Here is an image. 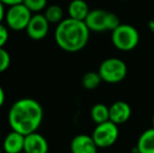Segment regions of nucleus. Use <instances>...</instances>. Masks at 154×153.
<instances>
[{
  "label": "nucleus",
  "mask_w": 154,
  "mask_h": 153,
  "mask_svg": "<svg viewBox=\"0 0 154 153\" xmlns=\"http://www.w3.org/2000/svg\"><path fill=\"white\" fill-rule=\"evenodd\" d=\"M43 116V108L38 101L32 98H22L11 106L8 121L12 130L27 135L38 130L42 124Z\"/></svg>",
  "instance_id": "nucleus-1"
},
{
  "label": "nucleus",
  "mask_w": 154,
  "mask_h": 153,
  "mask_svg": "<svg viewBox=\"0 0 154 153\" xmlns=\"http://www.w3.org/2000/svg\"><path fill=\"white\" fill-rule=\"evenodd\" d=\"M90 31L85 21L72 18L63 19L57 24L55 41L57 45L67 53H77L84 48L89 41Z\"/></svg>",
  "instance_id": "nucleus-2"
},
{
  "label": "nucleus",
  "mask_w": 154,
  "mask_h": 153,
  "mask_svg": "<svg viewBox=\"0 0 154 153\" xmlns=\"http://www.w3.org/2000/svg\"><path fill=\"white\" fill-rule=\"evenodd\" d=\"M85 23L90 32L95 33L112 32L121 24L120 19L114 13L101 8L90 11L85 19Z\"/></svg>",
  "instance_id": "nucleus-3"
},
{
  "label": "nucleus",
  "mask_w": 154,
  "mask_h": 153,
  "mask_svg": "<svg viewBox=\"0 0 154 153\" xmlns=\"http://www.w3.org/2000/svg\"><path fill=\"white\" fill-rule=\"evenodd\" d=\"M111 41L116 48L122 51H130L134 49L140 42V34L134 26L121 23L111 32Z\"/></svg>",
  "instance_id": "nucleus-4"
},
{
  "label": "nucleus",
  "mask_w": 154,
  "mask_h": 153,
  "mask_svg": "<svg viewBox=\"0 0 154 153\" xmlns=\"http://www.w3.org/2000/svg\"><path fill=\"white\" fill-rule=\"evenodd\" d=\"M97 72L103 82L116 84L122 82L127 77L128 67L120 58H108L100 64Z\"/></svg>",
  "instance_id": "nucleus-5"
},
{
  "label": "nucleus",
  "mask_w": 154,
  "mask_h": 153,
  "mask_svg": "<svg viewBox=\"0 0 154 153\" xmlns=\"http://www.w3.org/2000/svg\"><path fill=\"white\" fill-rule=\"evenodd\" d=\"M32 13L23 3L8 6L5 13L6 26L15 32H21L26 29L27 24L31 20Z\"/></svg>",
  "instance_id": "nucleus-6"
},
{
  "label": "nucleus",
  "mask_w": 154,
  "mask_h": 153,
  "mask_svg": "<svg viewBox=\"0 0 154 153\" xmlns=\"http://www.w3.org/2000/svg\"><path fill=\"white\" fill-rule=\"evenodd\" d=\"M118 126L119 125L114 124L111 121L101 123L95 126L91 136L97 144V148L105 149L116 144L119 139V134H120Z\"/></svg>",
  "instance_id": "nucleus-7"
},
{
  "label": "nucleus",
  "mask_w": 154,
  "mask_h": 153,
  "mask_svg": "<svg viewBox=\"0 0 154 153\" xmlns=\"http://www.w3.org/2000/svg\"><path fill=\"white\" fill-rule=\"evenodd\" d=\"M49 24L51 23L45 18L44 14L37 13L32 16L25 31L29 38L32 40L39 41L47 36L49 32Z\"/></svg>",
  "instance_id": "nucleus-8"
},
{
  "label": "nucleus",
  "mask_w": 154,
  "mask_h": 153,
  "mask_svg": "<svg viewBox=\"0 0 154 153\" xmlns=\"http://www.w3.org/2000/svg\"><path fill=\"white\" fill-rule=\"evenodd\" d=\"M48 142L42 134L36 131L25 135L23 150L25 153H48Z\"/></svg>",
  "instance_id": "nucleus-9"
},
{
  "label": "nucleus",
  "mask_w": 154,
  "mask_h": 153,
  "mask_svg": "<svg viewBox=\"0 0 154 153\" xmlns=\"http://www.w3.org/2000/svg\"><path fill=\"white\" fill-rule=\"evenodd\" d=\"M131 113V106L125 101H116L109 106V120L116 125H122L128 122Z\"/></svg>",
  "instance_id": "nucleus-10"
},
{
  "label": "nucleus",
  "mask_w": 154,
  "mask_h": 153,
  "mask_svg": "<svg viewBox=\"0 0 154 153\" xmlns=\"http://www.w3.org/2000/svg\"><path fill=\"white\" fill-rule=\"evenodd\" d=\"M97 146L91 135L78 134L71 139V153H97Z\"/></svg>",
  "instance_id": "nucleus-11"
},
{
  "label": "nucleus",
  "mask_w": 154,
  "mask_h": 153,
  "mask_svg": "<svg viewBox=\"0 0 154 153\" xmlns=\"http://www.w3.org/2000/svg\"><path fill=\"white\" fill-rule=\"evenodd\" d=\"M25 135L12 130L4 137L2 148L5 153H20L24 150Z\"/></svg>",
  "instance_id": "nucleus-12"
},
{
  "label": "nucleus",
  "mask_w": 154,
  "mask_h": 153,
  "mask_svg": "<svg viewBox=\"0 0 154 153\" xmlns=\"http://www.w3.org/2000/svg\"><path fill=\"white\" fill-rule=\"evenodd\" d=\"M67 11H68L69 18L81 21H85L86 17L88 16L90 12L89 6L85 0H72V1H70Z\"/></svg>",
  "instance_id": "nucleus-13"
},
{
  "label": "nucleus",
  "mask_w": 154,
  "mask_h": 153,
  "mask_svg": "<svg viewBox=\"0 0 154 153\" xmlns=\"http://www.w3.org/2000/svg\"><path fill=\"white\" fill-rule=\"evenodd\" d=\"M137 153H154V128L145 130L140 135L136 143Z\"/></svg>",
  "instance_id": "nucleus-14"
},
{
  "label": "nucleus",
  "mask_w": 154,
  "mask_h": 153,
  "mask_svg": "<svg viewBox=\"0 0 154 153\" xmlns=\"http://www.w3.org/2000/svg\"><path fill=\"white\" fill-rule=\"evenodd\" d=\"M90 116L91 120L95 124H101V123L107 122L109 120V107L106 106L103 103H97L93 105L91 110H90Z\"/></svg>",
  "instance_id": "nucleus-15"
},
{
  "label": "nucleus",
  "mask_w": 154,
  "mask_h": 153,
  "mask_svg": "<svg viewBox=\"0 0 154 153\" xmlns=\"http://www.w3.org/2000/svg\"><path fill=\"white\" fill-rule=\"evenodd\" d=\"M44 16L48 20L49 23L59 24L63 19H64V12H63V8L60 5L51 4V5L47 6L45 8Z\"/></svg>",
  "instance_id": "nucleus-16"
},
{
  "label": "nucleus",
  "mask_w": 154,
  "mask_h": 153,
  "mask_svg": "<svg viewBox=\"0 0 154 153\" xmlns=\"http://www.w3.org/2000/svg\"><path fill=\"white\" fill-rule=\"evenodd\" d=\"M102 78L100 76L99 72H89L87 74H85L82 78V85L85 89L87 90H93L97 89L100 86V84L102 83Z\"/></svg>",
  "instance_id": "nucleus-17"
},
{
  "label": "nucleus",
  "mask_w": 154,
  "mask_h": 153,
  "mask_svg": "<svg viewBox=\"0 0 154 153\" xmlns=\"http://www.w3.org/2000/svg\"><path fill=\"white\" fill-rule=\"evenodd\" d=\"M23 4L32 13H40L47 8V0H23Z\"/></svg>",
  "instance_id": "nucleus-18"
},
{
  "label": "nucleus",
  "mask_w": 154,
  "mask_h": 153,
  "mask_svg": "<svg viewBox=\"0 0 154 153\" xmlns=\"http://www.w3.org/2000/svg\"><path fill=\"white\" fill-rule=\"evenodd\" d=\"M11 65V56L4 47H0V74L6 72Z\"/></svg>",
  "instance_id": "nucleus-19"
},
{
  "label": "nucleus",
  "mask_w": 154,
  "mask_h": 153,
  "mask_svg": "<svg viewBox=\"0 0 154 153\" xmlns=\"http://www.w3.org/2000/svg\"><path fill=\"white\" fill-rule=\"evenodd\" d=\"M8 40V26L0 23V47H4Z\"/></svg>",
  "instance_id": "nucleus-20"
},
{
  "label": "nucleus",
  "mask_w": 154,
  "mask_h": 153,
  "mask_svg": "<svg viewBox=\"0 0 154 153\" xmlns=\"http://www.w3.org/2000/svg\"><path fill=\"white\" fill-rule=\"evenodd\" d=\"M3 2L4 5L6 6H12L15 4H19V3H23V0H1Z\"/></svg>",
  "instance_id": "nucleus-21"
},
{
  "label": "nucleus",
  "mask_w": 154,
  "mask_h": 153,
  "mask_svg": "<svg viewBox=\"0 0 154 153\" xmlns=\"http://www.w3.org/2000/svg\"><path fill=\"white\" fill-rule=\"evenodd\" d=\"M4 4L3 2L0 0V23L2 22V20H3L4 18H5V8H4Z\"/></svg>",
  "instance_id": "nucleus-22"
},
{
  "label": "nucleus",
  "mask_w": 154,
  "mask_h": 153,
  "mask_svg": "<svg viewBox=\"0 0 154 153\" xmlns=\"http://www.w3.org/2000/svg\"><path fill=\"white\" fill-rule=\"evenodd\" d=\"M4 102H5V92H4V89L2 88V86L0 85V108L3 106Z\"/></svg>",
  "instance_id": "nucleus-23"
},
{
  "label": "nucleus",
  "mask_w": 154,
  "mask_h": 153,
  "mask_svg": "<svg viewBox=\"0 0 154 153\" xmlns=\"http://www.w3.org/2000/svg\"><path fill=\"white\" fill-rule=\"evenodd\" d=\"M148 27H149V29H150L151 33L154 34V20H150V21H149Z\"/></svg>",
  "instance_id": "nucleus-24"
},
{
  "label": "nucleus",
  "mask_w": 154,
  "mask_h": 153,
  "mask_svg": "<svg viewBox=\"0 0 154 153\" xmlns=\"http://www.w3.org/2000/svg\"><path fill=\"white\" fill-rule=\"evenodd\" d=\"M152 125H153V128H154V115H153V118H152Z\"/></svg>",
  "instance_id": "nucleus-25"
},
{
  "label": "nucleus",
  "mask_w": 154,
  "mask_h": 153,
  "mask_svg": "<svg viewBox=\"0 0 154 153\" xmlns=\"http://www.w3.org/2000/svg\"><path fill=\"white\" fill-rule=\"evenodd\" d=\"M20 153H25V152H24V151H23V152H20Z\"/></svg>",
  "instance_id": "nucleus-26"
}]
</instances>
